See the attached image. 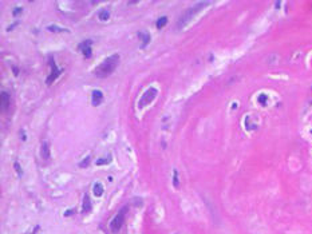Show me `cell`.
<instances>
[{
    "label": "cell",
    "instance_id": "1",
    "mask_svg": "<svg viewBox=\"0 0 312 234\" xmlns=\"http://www.w3.org/2000/svg\"><path fill=\"white\" fill-rule=\"evenodd\" d=\"M118 64H119V55L118 54L111 55V56H109L107 59H105L98 67L95 68V75L98 78L110 76L113 72H114L115 68L118 67Z\"/></svg>",
    "mask_w": 312,
    "mask_h": 234
},
{
    "label": "cell",
    "instance_id": "2",
    "mask_svg": "<svg viewBox=\"0 0 312 234\" xmlns=\"http://www.w3.org/2000/svg\"><path fill=\"white\" fill-rule=\"evenodd\" d=\"M210 3L209 2H198V3H196V4L193 5L192 8H188L186 11H185V14L181 16L180 19H178V22H177V24H175V27L177 28H184L185 25L189 23V20H192L193 19V16L196 15V14H198V12L201 11L204 7H206V5H209Z\"/></svg>",
    "mask_w": 312,
    "mask_h": 234
},
{
    "label": "cell",
    "instance_id": "3",
    "mask_svg": "<svg viewBox=\"0 0 312 234\" xmlns=\"http://www.w3.org/2000/svg\"><path fill=\"white\" fill-rule=\"evenodd\" d=\"M126 213H127V207H122V209L118 212V214L111 219V222H110V230H111V233L117 234L119 230L122 229L123 223H125Z\"/></svg>",
    "mask_w": 312,
    "mask_h": 234
},
{
    "label": "cell",
    "instance_id": "4",
    "mask_svg": "<svg viewBox=\"0 0 312 234\" xmlns=\"http://www.w3.org/2000/svg\"><path fill=\"white\" fill-rule=\"evenodd\" d=\"M157 94H158V91H157V89H154V87H150V89H148V91H145L144 92V95L141 96V99H139V103H138V106L141 107H145V106H148L149 103L151 102L153 99L157 96Z\"/></svg>",
    "mask_w": 312,
    "mask_h": 234
},
{
    "label": "cell",
    "instance_id": "5",
    "mask_svg": "<svg viewBox=\"0 0 312 234\" xmlns=\"http://www.w3.org/2000/svg\"><path fill=\"white\" fill-rule=\"evenodd\" d=\"M50 66H51V68H53V71H51V74L47 76V79H46V83H47V84H51V83H53L54 80L62 74V71L56 67V63L54 62L53 58H51V60H50Z\"/></svg>",
    "mask_w": 312,
    "mask_h": 234
},
{
    "label": "cell",
    "instance_id": "6",
    "mask_svg": "<svg viewBox=\"0 0 312 234\" xmlns=\"http://www.w3.org/2000/svg\"><path fill=\"white\" fill-rule=\"evenodd\" d=\"M91 44H93L91 40H84V42H82V43L78 45L79 51L84 55V58H87V59L91 56Z\"/></svg>",
    "mask_w": 312,
    "mask_h": 234
},
{
    "label": "cell",
    "instance_id": "7",
    "mask_svg": "<svg viewBox=\"0 0 312 234\" xmlns=\"http://www.w3.org/2000/svg\"><path fill=\"white\" fill-rule=\"evenodd\" d=\"M40 157L44 159V161H47V159H50L51 157V149H50V145H48V142H43L40 146Z\"/></svg>",
    "mask_w": 312,
    "mask_h": 234
},
{
    "label": "cell",
    "instance_id": "8",
    "mask_svg": "<svg viewBox=\"0 0 312 234\" xmlns=\"http://www.w3.org/2000/svg\"><path fill=\"white\" fill-rule=\"evenodd\" d=\"M91 209H93V203H91V201H90L89 194H84L83 202H82V213L89 214L90 212H91Z\"/></svg>",
    "mask_w": 312,
    "mask_h": 234
},
{
    "label": "cell",
    "instance_id": "9",
    "mask_svg": "<svg viewBox=\"0 0 312 234\" xmlns=\"http://www.w3.org/2000/svg\"><path fill=\"white\" fill-rule=\"evenodd\" d=\"M91 95H93V98H91L93 106H99L100 103H102V100H103V94H102V91L94 90Z\"/></svg>",
    "mask_w": 312,
    "mask_h": 234
},
{
    "label": "cell",
    "instance_id": "10",
    "mask_svg": "<svg viewBox=\"0 0 312 234\" xmlns=\"http://www.w3.org/2000/svg\"><path fill=\"white\" fill-rule=\"evenodd\" d=\"M8 107H9V95H8V92L3 91L2 92V110L3 111H7Z\"/></svg>",
    "mask_w": 312,
    "mask_h": 234
},
{
    "label": "cell",
    "instance_id": "11",
    "mask_svg": "<svg viewBox=\"0 0 312 234\" xmlns=\"http://www.w3.org/2000/svg\"><path fill=\"white\" fill-rule=\"evenodd\" d=\"M138 38L141 39V42H142V48H144L146 44H149V42H150V35H149L148 32L139 31L138 32Z\"/></svg>",
    "mask_w": 312,
    "mask_h": 234
},
{
    "label": "cell",
    "instance_id": "12",
    "mask_svg": "<svg viewBox=\"0 0 312 234\" xmlns=\"http://www.w3.org/2000/svg\"><path fill=\"white\" fill-rule=\"evenodd\" d=\"M93 191H94V196L97 197H100L103 194V186L100 183H94L93 186Z\"/></svg>",
    "mask_w": 312,
    "mask_h": 234
},
{
    "label": "cell",
    "instance_id": "13",
    "mask_svg": "<svg viewBox=\"0 0 312 234\" xmlns=\"http://www.w3.org/2000/svg\"><path fill=\"white\" fill-rule=\"evenodd\" d=\"M98 18H99V20H102V22H106V20H109L110 19V12H109V9H102V11L98 14Z\"/></svg>",
    "mask_w": 312,
    "mask_h": 234
},
{
    "label": "cell",
    "instance_id": "14",
    "mask_svg": "<svg viewBox=\"0 0 312 234\" xmlns=\"http://www.w3.org/2000/svg\"><path fill=\"white\" fill-rule=\"evenodd\" d=\"M166 23H168V18H166V16H162V18H160V19L157 20L155 25H157V28H164Z\"/></svg>",
    "mask_w": 312,
    "mask_h": 234
},
{
    "label": "cell",
    "instance_id": "15",
    "mask_svg": "<svg viewBox=\"0 0 312 234\" xmlns=\"http://www.w3.org/2000/svg\"><path fill=\"white\" fill-rule=\"evenodd\" d=\"M110 158H111L110 155H109L107 158H99L98 161L95 162L97 166H102V165H107V163H110V162H111V159H110Z\"/></svg>",
    "mask_w": 312,
    "mask_h": 234
},
{
    "label": "cell",
    "instance_id": "16",
    "mask_svg": "<svg viewBox=\"0 0 312 234\" xmlns=\"http://www.w3.org/2000/svg\"><path fill=\"white\" fill-rule=\"evenodd\" d=\"M47 30L48 31H53V32H62V31H67V30H63V28H60V27H56V25H48L47 27Z\"/></svg>",
    "mask_w": 312,
    "mask_h": 234
},
{
    "label": "cell",
    "instance_id": "17",
    "mask_svg": "<svg viewBox=\"0 0 312 234\" xmlns=\"http://www.w3.org/2000/svg\"><path fill=\"white\" fill-rule=\"evenodd\" d=\"M173 185H174L175 189H178V187H180V183H178V173H177V170H174V175H173Z\"/></svg>",
    "mask_w": 312,
    "mask_h": 234
},
{
    "label": "cell",
    "instance_id": "18",
    "mask_svg": "<svg viewBox=\"0 0 312 234\" xmlns=\"http://www.w3.org/2000/svg\"><path fill=\"white\" fill-rule=\"evenodd\" d=\"M266 99H268V98H266V95H264V94H261V95H260L259 98H257L260 105H265V103H266Z\"/></svg>",
    "mask_w": 312,
    "mask_h": 234
},
{
    "label": "cell",
    "instance_id": "19",
    "mask_svg": "<svg viewBox=\"0 0 312 234\" xmlns=\"http://www.w3.org/2000/svg\"><path fill=\"white\" fill-rule=\"evenodd\" d=\"M89 163H90V157H87L86 159H84V162H80L79 163V167H87Z\"/></svg>",
    "mask_w": 312,
    "mask_h": 234
},
{
    "label": "cell",
    "instance_id": "20",
    "mask_svg": "<svg viewBox=\"0 0 312 234\" xmlns=\"http://www.w3.org/2000/svg\"><path fill=\"white\" fill-rule=\"evenodd\" d=\"M14 166H15V169H16V173L22 175V167H20V165H19L18 162H15V163H14Z\"/></svg>",
    "mask_w": 312,
    "mask_h": 234
},
{
    "label": "cell",
    "instance_id": "21",
    "mask_svg": "<svg viewBox=\"0 0 312 234\" xmlns=\"http://www.w3.org/2000/svg\"><path fill=\"white\" fill-rule=\"evenodd\" d=\"M19 14H22V8H20V7H19V8H15V11L12 12V15H14V16H18Z\"/></svg>",
    "mask_w": 312,
    "mask_h": 234
},
{
    "label": "cell",
    "instance_id": "22",
    "mask_svg": "<svg viewBox=\"0 0 312 234\" xmlns=\"http://www.w3.org/2000/svg\"><path fill=\"white\" fill-rule=\"evenodd\" d=\"M12 70H14V72H15V75H18V74H19V71H18V68H16V67H15V66H14V67H12Z\"/></svg>",
    "mask_w": 312,
    "mask_h": 234
},
{
    "label": "cell",
    "instance_id": "23",
    "mask_svg": "<svg viewBox=\"0 0 312 234\" xmlns=\"http://www.w3.org/2000/svg\"><path fill=\"white\" fill-rule=\"evenodd\" d=\"M73 213H74V210H69V212L66 213V216H71V214H73Z\"/></svg>",
    "mask_w": 312,
    "mask_h": 234
}]
</instances>
